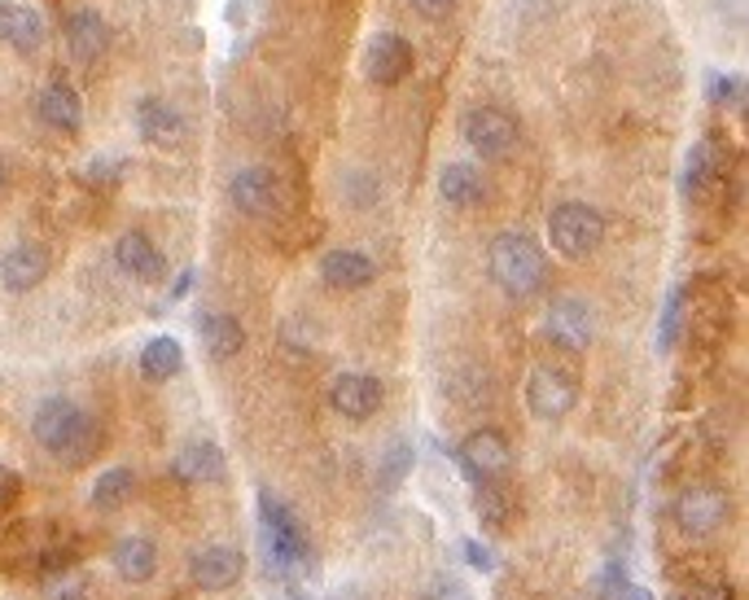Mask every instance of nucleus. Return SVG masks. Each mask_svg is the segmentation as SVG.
Instances as JSON below:
<instances>
[{"label":"nucleus","instance_id":"obj_1","mask_svg":"<svg viewBox=\"0 0 749 600\" xmlns=\"http://www.w3.org/2000/svg\"><path fill=\"white\" fill-rule=\"evenodd\" d=\"M31 434H36V443L49 456H58L67 464H83L92 456V448H97V421L79 408L76 399H67V394H49V399L36 403Z\"/></svg>","mask_w":749,"mask_h":600},{"label":"nucleus","instance_id":"obj_2","mask_svg":"<svg viewBox=\"0 0 749 600\" xmlns=\"http://www.w3.org/2000/svg\"><path fill=\"white\" fill-rule=\"evenodd\" d=\"M487 268H491V281L513 294V299H530L539 294V286L548 281V254L543 246L522 232V228H509L491 241V254H487Z\"/></svg>","mask_w":749,"mask_h":600},{"label":"nucleus","instance_id":"obj_3","mask_svg":"<svg viewBox=\"0 0 749 600\" xmlns=\"http://www.w3.org/2000/svg\"><path fill=\"white\" fill-rule=\"evenodd\" d=\"M259 552H263V561H268L277 574L294 570L302 557H307V539H302L299 518H294V513L281 504V496H272V491H259Z\"/></svg>","mask_w":749,"mask_h":600},{"label":"nucleus","instance_id":"obj_4","mask_svg":"<svg viewBox=\"0 0 749 600\" xmlns=\"http://www.w3.org/2000/svg\"><path fill=\"white\" fill-rule=\"evenodd\" d=\"M548 241L566 259H588V254H597L600 241H605V220H600L597 207H588V202H561L548 216Z\"/></svg>","mask_w":749,"mask_h":600},{"label":"nucleus","instance_id":"obj_5","mask_svg":"<svg viewBox=\"0 0 749 600\" xmlns=\"http://www.w3.org/2000/svg\"><path fill=\"white\" fill-rule=\"evenodd\" d=\"M460 137H465L469 150H478V158L505 162V158H513V150H518L522 128H518V119H513L509 110H500V106H478V110L465 114Z\"/></svg>","mask_w":749,"mask_h":600},{"label":"nucleus","instance_id":"obj_6","mask_svg":"<svg viewBox=\"0 0 749 600\" xmlns=\"http://www.w3.org/2000/svg\"><path fill=\"white\" fill-rule=\"evenodd\" d=\"M228 198L241 216H254V220H268L286 207V193H281V180L268 171V167H241L232 180H228Z\"/></svg>","mask_w":749,"mask_h":600},{"label":"nucleus","instance_id":"obj_7","mask_svg":"<svg viewBox=\"0 0 749 600\" xmlns=\"http://www.w3.org/2000/svg\"><path fill=\"white\" fill-rule=\"evenodd\" d=\"M575 399H579V390H575L570 373H561V369L543 364L526 381V408H530L535 421H561V417H570Z\"/></svg>","mask_w":749,"mask_h":600},{"label":"nucleus","instance_id":"obj_8","mask_svg":"<svg viewBox=\"0 0 749 600\" xmlns=\"http://www.w3.org/2000/svg\"><path fill=\"white\" fill-rule=\"evenodd\" d=\"M456 460H460V469L482 487L487 478H496V473H505L509 464H513V448H509V439L505 434H496V430H478V434H469L460 451H456Z\"/></svg>","mask_w":749,"mask_h":600},{"label":"nucleus","instance_id":"obj_9","mask_svg":"<svg viewBox=\"0 0 749 600\" xmlns=\"http://www.w3.org/2000/svg\"><path fill=\"white\" fill-rule=\"evenodd\" d=\"M49 277V250L36 241H18L0 254V286L9 294H27Z\"/></svg>","mask_w":749,"mask_h":600},{"label":"nucleus","instance_id":"obj_10","mask_svg":"<svg viewBox=\"0 0 749 600\" xmlns=\"http://www.w3.org/2000/svg\"><path fill=\"white\" fill-rule=\"evenodd\" d=\"M364 71L381 88H395L412 71V44L403 36H395V31H377L369 40V49H364Z\"/></svg>","mask_w":749,"mask_h":600},{"label":"nucleus","instance_id":"obj_11","mask_svg":"<svg viewBox=\"0 0 749 600\" xmlns=\"http://www.w3.org/2000/svg\"><path fill=\"white\" fill-rule=\"evenodd\" d=\"M543 333L557 347H566V351H583L592 342V311H588V302L557 299L548 307V316H543Z\"/></svg>","mask_w":749,"mask_h":600},{"label":"nucleus","instance_id":"obj_12","mask_svg":"<svg viewBox=\"0 0 749 600\" xmlns=\"http://www.w3.org/2000/svg\"><path fill=\"white\" fill-rule=\"evenodd\" d=\"M241 574H246V557H241L237 548H224V543L202 548V552L189 561V579H193L202 592H228Z\"/></svg>","mask_w":749,"mask_h":600},{"label":"nucleus","instance_id":"obj_13","mask_svg":"<svg viewBox=\"0 0 749 600\" xmlns=\"http://www.w3.org/2000/svg\"><path fill=\"white\" fill-rule=\"evenodd\" d=\"M679 526L688 534H715L719 526L728 522V496L715 491V487H697L688 496H679Z\"/></svg>","mask_w":749,"mask_h":600},{"label":"nucleus","instance_id":"obj_14","mask_svg":"<svg viewBox=\"0 0 749 600\" xmlns=\"http://www.w3.org/2000/svg\"><path fill=\"white\" fill-rule=\"evenodd\" d=\"M329 403H333L342 417L364 421V417H373L377 408H381V386H377V377L369 373H338V381L329 386Z\"/></svg>","mask_w":749,"mask_h":600},{"label":"nucleus","instance_id":"obj_15","mask_svg":"<svg viewBox=\"0 0 749 600\" xmlns=\"http://www.w3.org/2000/svg\"><path fill=\"white\" fill-rule=\"evenodd\" d=\"M0 40L18 53H36L44 44V18L31 4L18 0H0Z\"/></svg>","mask_w":749,"mask_h":600},{"label":"nucleus","instance_id":"obj_16","mask_svg":"<svg viewBox=\"0 0 749 600\" xmlns=\"http://www.w3.org/2000/svg\"><path fill=\"white\" fill-rule=\"evenodd\" d=\"M36 110H40V119H44L53 132H79V123H83V101H79V92L67 79L44 83Z\"/></svg>","mask_w":749,"mask_h":600},{"label":"nucleus","instance_id":"obj_17","mask_svg":"<svg viewBox=\"0 0 749 600\" xmlns=\"http://www.w3.org/2000/svg\"><path fill=\"white\" fill-rule=\"evenodd\" d=\"M320 277L333 290H360V286H369L377 277V263L364 250H329L320 259Z\"/></svg>","mask_w":749,"mask_h":600},{"label":"nucleus","instance_id":"obj_18","mask_svg":"<svg viewBox=\"0 0 749 600\" xmlns=\"http://www.w3.org/2000/svg\"><path fill=\"white\" fill-rule=\"evenodd\" d=\"M67 44H71V53H76L79 62L106 58V49H110V27H106V18H101L97 9H76V13L67 18Z\"/></svg>","mask_w":749,"mask_h":600},{"label":"nucleus","instance_id":"obj_19","mask_svg":"<svg viewBox=\"0 0 749 600\" xmlns=\"http://www.w3.org/2000/svg\"><path fill=\"white\" fill-rule=\"evenodd\" d=\"M137 132H141L150 146H180V141H184V119H180V110H171L167 101L146 97V101L137 106Z\"/></svg>","mask_w":749,"mask_h":600},{"label":"nucleus","instance_id":"obj_20","mask_svg":"<svg viewBox=\"0 0 749 600\" xmlns=\"http://www.w3.org/2000/svg\"><path fill=\"white\" fill-rule=\"evenodd\" d=\"M114 263L128 272V277H137V281H153V277H162V254H158V246H153L146 232H123L119 237V246H114Z\"/></svg>","mask_w":749,"mask_h":600},{"label":"nucleus","instance_id":"obj_21","mask_svg":"<svg viewBox=\"0 0 749 600\" xmlns=\"http://www.w3.org/2000/svg\"><path fill=\"white\" fill-rule=\"evenodd\" d=\"M439 198L448 207H478L487 198V184H482V171L473 162H448L439 171Z\"/></svg>","mask_w":749,"mask_h":600},{"label":"nucleus","instance_id":"obj_22","mask_svg":"<svg viewBox=\"0 0 749 600\" xmlns=\"http://www.w3.org/2000/svg\"><path fill=\"white\" fill-rule=\"evenodd\" d=\"M114 570H119V579H128V583H146V579H153V570H158V548H153L150 539H141V534L123 539V543L114 548Z\"/></svg>","mask_w":749,"mask_h":600},{"label":"nucleus","instance_id":"obj_23","mask_svg":"<svg viewBox=\"0 0 749 600\" xmlns=\"http://www.w3.org/2000/svg\"><path fill=\"white\" fill-rule=\"evenodd\" d=\"M184 369V347L176 342V338H150L146 347H141V373L146 381H171V377Z\"/></svg>","mask_w":749,"mask_h":600},{"label":"nucleus","instance_id":"obj_24","mask_svg":"<svg viewBox=\"0 0 749 600\" xmlns=\"http://www.w3.org/2000/svg\"><path fill=\"white\" fill-rule=\"evenodd\" d=\"M202 342H207V351H211L216 360H232V356L246 347V329H241L237 316L216 311V316L202 320Z\"/></svg>","mask_w":749,"mask_h":600},{"label":"nucleus","instance_id":"obj_25","mask_svg":"<svg viewBox=\"0 0 749 600\" xmlns=\"http://www.w3.org/2000/svg\"><path fill=\"white\" fill-rule=\"evenodd\" d=\"M176 473L184 482H216V478H224V451L216 443H193V448L180 451Z\"/></svg>","mask_w":749,"mask_h":600},{"label":"nucleus","instance_id":"obj_26","mask_svg":"<svg viewBox=\"0 0 749 600\" xmlns=\"http://www.w3.org/2000/svg\"><path fill=\"white\" fill-rule=\"evenodd\" d=\"M132 487H137L132 469H106V473L92 482V504H97L101 513H114V509H123V504H128Z\"/></svg>","mask_w":749,"mask_h":600},{"label":"nucleus","instance_id":"obj_27","mask_svg":"<svg viewBox=\"0 0 749 600\" xmlns=\"http://www.w3.org/2000/svg\"><path fill=\"white\" fill-rule=\"evenodd\" d=\"M706 176H710V146L701 141V146L688 150V162H683V193L697 198L706 189Z\"/></svg>","mask_w":749,"mask_h":600},{"label":"nucleus","instance_id":"obj_28","mask_svg":"<svg viewBox=\"0 0 749 600\" xmlns=\"http://www.w3.org/2000/svg\"><path fill=\"white\" fill-rule=\"evenodd\" d=\"M679 324H683V290H671L667 307H662V324H658V351H671L675 338H679Z\"/></svg>","mask_w":749,"mask_h":600},{"label":"nucleus","instance_id":"obj_29","mask_svg":"<svg viewBox=\"0 0 749 600\" xmlns=\"http://www.w3.org/2000/svg\"><path fill=\"white\" fill-rule=\"evenodd\" d=\"M408 469H412V448H408V443H395V448L386 451L381 469H377V482H381V487H399V482L408 478Z\"/></svg>","mask_w":749,"mask_h":600},{"label":"nucleus","instance_id":"obj_30","mask_svg":"<svg viewBox=\"0 0 749 600\" xmlns=\"http://www.w3.org/2000/svg\"><path fill=\"white\" fill-rule=\"evenodd\" d=\"M460 557H465V566H473L478 574H491V570H496V552H491L487 543H478V539H465V543H460Z\"/></svg>","mask_w":749,"mask_h":600},{"label":"nucleus","instance_id":"obj_31","mask_svg":"<svg viewBox=\"0 0 749 600\" xmlns=\"http://www.w3.org/2000/svg\"><path fill=\"white\" fill-rule=\"evenodd\" d=\"M83 176H88V180H101V184H110V180L119 176V162H114V158H92V162L83 167Z\"/></svg>","mask_w":749,"mask_h":600},{"label":"nucleus","instance_id":"obj_32","mask_svg":"<svg viewBox=\"0 0 749 600\" xmlns=\"http://www.w3.org/2000/svg\"><path fill=\"white\" fill-rule=\"evenodd\" d=\"M421 18H448L451 9H456V0H408Z\"/></svg>","mask_w":749,"mask_h":600},{"label":"nucleus","instance_id":"obj_33","mask_svg":"<svg viewBox=\"0 0 749 600\" xmlns=\"http://www.w3.org/2000/svg\"><path fill=\"white\" fill-rule=\"evenodd\" d=\"M710 97H715V101H737V97H741V88H737V79L732 76H715V83H710Z\"/></svg>","mask_w":749,"mask_h":600},{"label":"nucleus","instance_id":"obj_34","mask_svg":"<svg viewBox=\"0 0 749 600\" xmlns=\"http://www.w3.org/2000/svg\"><path fill=\"white\" fill-rule=\"evenodd\" d=\"M13 487H18V478L4 469V460H0V500H9L13 496Z\"/></svg>","mask_w":749,"mask_h":600},{"label":"nucleus","instance_id":"obj_35","mask_svg":"<svg viewBox=\"0 0 749 600\" xmlns=\"http://www.w3.org/2000/svg\"><path fill=\"white\" fill-rule=\"evenodd\" d=\"M688 600H732V597H728L723 588H697V592H692Z\"/></svg>","mask_w":749,"mask_h":600},{"label":"nucleus","instance_id":"obj_36","mask_svg":"<svg viewBox=\"0 0 749 600\" xmlns=\"http://www.w3.org/2000/svg\"><path fill=\"white\" fill-rule=\"evenodd\" d=\"M189 286H193V272H180V281L171 286V299H184V294H189Z\"/></svg>","mask_w":749,"mask_h":600},{"label":"nucleus","instance_id":"obj_37","mask_svg":"<svg viewBox=\"0 0 749 600\" xmlns=\"http://www.w3.org/2000/svg\"><path fill=\"white\" fill-rule=\"evenodd\" d=\"M627 600H658V597H653V592H645V588H636V592H631Z\"/></svg>","mask_w":749,"mask_h":600},{"label":"nucleus","instance_id":"obj_38","mask_svg":"<svg viewBox=\"0 0 749 600\" xmlns=\"http://www.w3.org/2000/svg\"><path fill=\"white\" fill-rule=\"evenodd\" d=\"M0 189H4V162H0Z\"/></svg>","mask_w":749,"mask_h":600}]
</instances>
